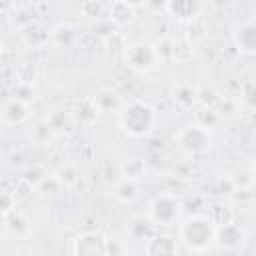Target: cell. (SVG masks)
<instances>
[{
	"label": "cell",
	"instance_id": "obj_1",
	"mask_svg": "<svg viewBox=\"0 0 256 256\" xmlns=\"http://www.w3.org/2000/svg\"><path fill=\"white\" fill-rule=\"evenodd\" d=\"M216 222L208 214H192L178 226V242L194 254H202L216 244Z\"/></svg>",
	"mask_w": 256,
	"mask_h": 256
},
{
	"label": "cell",
	"instance_id": "obj_2",
	"mask_svg": "<svg viewBox=\"0 0 256 256\" xmlns=\"http://www.w3.org/2000/svg\"><path fill=\"white\" fill-rule=\"evenodd\" d=\"M158 122L156 108L144 100H130L118 112V124L124 134L132 138H144L154 132Z\"/></svg>",
	"mask_w": 256,
	"mask_h": 256
},
{
	"label": "cell",
	"instance_id": "obj_3",
	"mask_svg": "<svg viewBox=\"0 0 256 256\" xmlns=\"http://www.w3.org/2000/svg\"><path fill=\"white\" fill-rule=\"evenodd\" d=\"M124 62L136 74H148L160 64L156 44L150 40H136L124 46Z\"/></svg>",
	"mask_w": 256,
	"mask_h": 256
},
{
	"label": "cell",
	"instance_id": "obj_4",
	"mask_svg": "<svg viewBox=\"0 0 256 256\" xmlns=\"http://www.w3.org/2000/svg\"><path fill=\"white\" fill-rule=\"evenodd\" d=\"M182 214V202L172 192H162L152 198L148 206V218L154 226H172Z\"/></svg>",
	"mask_w": 256,
	"mask_h": 256
},
{
	"label": "cell",
	"instance_id": "obj_5",
	"mask_svg": "<svg viewBox=\"0 0 256 256\" xmlns=\"http://www.w3.org/2000/svg\"><path fill=\"white\" fill-rule=\"evenodd\" d=\"M174 140L188 154H204L212 146V132L192 122V124L182 126L174 134Z\"/></svg>",
	"mask_w": 256,
	"mask_h": 256
},
{
	"label": "cell",
	"instance_id": "obj_6",
	"mask_svg": "<svg viewBox=\"0 0 256 256\" xmlns=\"http://www.w3.org/2000/svg\"><path fill=\"white\" fill-rule=\"evenodd\" d=\"M72 256H108V238L102 232H82L72 240Z\"/></svg>",
	"mask_w": 256,
	"mask_h": 256
},
{
	"label": "cell",
	"instance_id": "obj_7",
	"mask_svg": "<svg viewBox=\"0 0 256 256\" xmlns=\"http://www.w3.org/2000/svg\"><path fill=\"white\" fill-rule=\"evenodd\" d=\"M246 242V232L240 224L236 222H230V224H224V226H218L216 230V244L220 250L224 252H236L244 246Z\"/></svg>",
	"mask_w": 256,
	"mask_h": 256
},
{
	"label": "cell",
	"instance_id": "obj_8",
	"mask_svg": "<svg viewBox=\"0 0 256 256\" xmlns=\"http://www.w3.org/2000/svg\"><path fill=\"white\" fill-rule=\"evenodd\" d=\"M178 236L170 234H152L144 242V256H178Z\"/></svg>",
	"mask_w": 256,
	"mask_h": 256
},
{
	"label": "cell",
	"instance_id": "obj_9",
	"mask_svg": "<svg viewBox=\"0 0 256 256\" xmlns=\"http://www.w3.org/2000/svg\"><path fill=\"white\" fill-rule=\"evenodd\" d=\"M202 8L204 6L198 0H170V2H164V10L172 18H176L178 22H186V24H192L194 20H198Z\"/></svg>",
	"mask_w": 256,
	"mask_h": 256
},
{
	"label": "cell",
	"instance_id": "obj_10",
	"mask_svg": "<svg viewBox=\"0 0 256 256\" xmlns=\"http://www.w3.org/2000/svg\"><path fill=\"white\" fill-rule=\"evenodd\" d=\"M30 118V104L18 98H8L2 104L0 110V120L4 126H16V124H24Z\"/></svg>",
	"mask_w": 256,
	"mask_h": 256
},
{
	"label": "cell",
	"instance_id": "obj_11",
	"mask_svg": "<svg viewBox=\"0 0 256 256\" xmlns=\"http://www.w3.org/2000/svg\"><path fill=\"white\" fill-rule=\"evenodd\" d=\"M170 98L176 108L180 110H192L200 104V90L190 82H178L172 86Z\"/></svg>",
	"mask_w": 256,
	"mask_h": 256
},
{
	"label": "cell",
	"instance_id": "obj_12",
	"mask_svg": "<svg viewBox=\"0 0 256 256\" xmlns=\"http://www.w3.org/2000/svg\"><path fill=\"white\" fill-rule=\"evenodd\" d=\"M232 42L242 54H256V22L248 20L236 26L232 34Z\"/></svg>",
	"mask_w": 256,
	"mask_h": 256
},
{
	"label": "cell",
	"instance_id": "obj_13",
	"mask_svg": "<svg viewBox=\"0 0 256 256\" xmlns=\"http://www.w3.org/2000/svg\"><path fill=\"white\" fill-rule=\"evenodd\" d=\"M136 4L126 2V0H116L108 8V22L116 28H124L136 20Z\"/></svg>",
	"mask_w": 256,
	"mask_h": 256
},
{
	"label": "cell",
	"instance_id": "obj_14",
	"mask_svg": "<svg viewBox=\"0 0 256 256\" xmlns=\"http://www.w3.org/2000/svg\"><path fill=\"white\" fill-rule=\"evenodd\" d=\"M92 100H94V104L98 106L100 114L120 112L122 106L126 104V102H122L120 94H118L116 90H112V88H100V90H96L94 96H92Z\"/></svg>",
	"mask_w": 256,
	"mask_h": 256
},
{
	"label": "cell",
	"instance_id": "obj_15",
	"mask_svg": "<svg viewBox=\"0 0 256 256\" xmlns=\"http://www.w3.org/2000/svg\"><path fill=\"white\" fill-rule=\"evenodd\" d=\"M22 42L28 48H44L48 42H52L50 30L44 28L42 24H38V22H28L22 28Z\"/></svg>",
	"mask_w": 256,
	"mask_h": 256
},
{
	"label": "cell",
	"instance_id": "obj_16",
	"mask_svg": "<svg viewBox=\"0 0 256 256\" xmlns=\"http://www.w3.org/2000/svg\"><path fill=\"white\" fill-rule=\"evenodd\" d=\"M154 224H152V220L146 216H132L128 222H126V234H128V238L130 240H140V242H146L152 234H156L154 232Z\"/></svg>",
	"mask_w": 256,
	"mask_h": 256
},
{
	"label": "cell",
	"instance_id": "obj_17",
	"mask_svg": "<svg viewBox=\"0 0 256 256\" xmlns=\"http://www.w3.org/2000/svg\"><path fill=\"white\" fill-rule=\"evenodd\" d=\"M4 228L8 234H12L14 238H24L30 234V224L24 218V214L20 210H10L8 214H4Z\"/></svg>",
	"mask_w": 256,
	"mask_h": 256
},
{
	"label": "cell",
	"instance_id": "obj_18",
	"mask_svg": "<svg viewBox=\"0 0 256 256\" xmlns=\"http://www.w3.org/2000/svg\"><path fill=\"white\" fill-rule=\"evenodd\" d=\"M114 198L122 204H134L140 196V186H138V180H132V178H122L120 182L114 184Z\"/></svg>",
	"mask_w": 256,
	"mask_h": 256
},
{
	"label": "cell",
	"instance_id": "obj_19",
	"mask_svg": "<svg viewBox=\"0 0 256 256\" xmlns=\"http://www.w3.org/2000/svg\"><path fill=\"white\" fill-rule=\"evenodd\" d=\"M76 28L70 24H58L54 28H50V38L54 44L62 46V48H70L76 42Z\"/></svg>",
	"mask_w": 256,
	"mask_h": 256
},
{
	"label": "cell",
	"instance_id": "obj_20",
	"mask_svg": "<svg viewBox=\"0 0 256 256\" xmlns=\"http://www.w3.org/2000/svg\"><path fill=\"white\" fill-rule=\"evenodd\" d=\"M220 122H222V120H220V116L216 114L214 106H198V108L194 110V124H198V126H202V128H206V130H210V132H212Z\"/></svg>",
	"mask_w": 256,
	"mask_h": 256
},
{
	"label": "cell",
	"instance_id": "obj_21",
	"mask_svg": "<svg viewBox=\"0 0 256 256\" xmlns=\"http://www.w3.org/2000/svg\"><path fill=\"white\" fill-rule=\"evenodd\" d=\"M98 114H100V110H98V106L94 104L92 96H90V98H84V100L78 102V106H76V118H78L82 124H92V122L98 118Z\"/></svg>",
	"mask_w": 256,
	"mask_h": 256
},
{
	"label": "cell",
	"instance_id": "obj_22",
	"mask_svg": "<svg viewBox=\"0 0 256 256\" xmlns=\"http://www.w3.org/2000/svg\"><path fill=\"white\" fill-rule=\"evenodd\" d=\"M120 170H122V176L124 178H132V180H140V176H144V160L142 158H130V160H124L120 164Z\"/></svg>",
	"mask_w": 256,
	"mask_h": 256
},
{
	"label": "cell",
	"instance_id": "obj_23",
	"mask_svg": "<svg viewBox=\"0 0 256 256\" xmlns=\"http://www.w3.org/2000/svg\"><path fill=\"white\" fill-rule=\"evenodd\" d=\"M62 188H64V186H62V182L58 180L56 174H46V176L40 180V184L36 186V192H40L42 196H54V194H58Z\"/></svg>",
	"mask_w": 256,
	"mask_h": 256
},
{
	"label": "cell",
	"instance_id": "obj_24",
	"mask_svg": "<svg viewBox=\"0 0 256 256\" xmlns=\"http://www.w3.org/2000/svg\"><path fill=\"white\" fill-rule=\"evenodd\" d=\"M192 50H194V44H192L186 36L174 38V60H176V62H186V60H190Z\"/></svg>",
	"mask_w": 256,
	"mask_h": 256
},
{
	"label": "cell",
	"instance_id": "obj_25",
	"mask_svg": "<svg viewBox=\"0 0 256 256\" xmlns=\"http://www.w3.org/2000/svg\"><path fill=\"white\" fill-rule=\"evenodd\" d=\"M214 110L220 116V120H230L238 114V102L232 98H218V102L214 104Z\"/></svg>",
	"mask_w": 256,
	"mask_h": 256
},
{
	"label": "cell",
	"instance_id": "obj_26",
	"mask_svg": "<svg viewBox=\"0 0 256 256\" xmlns=\"http://www.w3.org/2000/svg\"><path fill=\"white\" fill-rule=\"evenodd\" d=\"M54 174L58 176V180L62 182L64 188H70V186H74V184L80 180V172H78V168H76L74 164H64V166H60Z\"/></svg>",
	"mask_w": 256,
	"mask_h": 256
},
{
	"label": "cell",
	"instance_id": "obj_27",
	"mask_svg": "<svg viewBox=\"0 0 256 256\" xmlns=\"http://www.w3.org/2000/svg\"><path fill=\"white\" fill-rule=\"evenodd\" d=\"M208 216L216 222V226H224V224L234 222V210L230 206H224V204H214Z\"/></svg>",
	"mask_w": 256,
	"mask_h": 256
},
{
	"label": "cell",
	"instance_id": "obj_28",
	"mask_svg": "<svg viewBox=\"0 0 256 256\" xmlns=\"http://www.w3.org/2000/svg\"><path fill=\"white\" fill-rule=\"evenodd\" d=\"M52 136H54V128L50 126L48 120H40V122H36L34 130H32V138H34V142L44 144V142L52 140Z\"/></svg>",
	"mask_w": 256,
	"mask_h": 256
},
{
	"label": "cell",
	"instance_id": "obj_29",
	"mask_svg": "<svg viewBox=\"0 0 256 256\" xmlns=\"http://www.w3.org/2000/svg\"><path fill=\"white\" fill-rule=\"evenodd\" d=\"M156 44V50H158V58L160 62H170L174 60V38H162Z\"/></svg>",
	"mask_w": 256,
	"mask_h": 256
},
{
	"label": "cell",
	"instance_id": "obj_30",
	"mask_svg": "<svg viewBox=\"0 0 256 256\" xmlns=\"http://www.w3.org/2000/svg\"><path fill=\"white\" fill-rule=\"evenodd\" d=\"M102 178H104V182H108V184H116V182H120L124 176H122V170H120V164H116V166H110V164H106V168L102 170Z\"/></svg>",
	"mask_w": 256,
	"mask_h": 256
},
{
	"label": "cell",
	"instance_id": "obj_31",
	"mask_svg": "<svg viewBox=\"0 0 256 256\" xmlns=\"http://www.w3.org/2000/svg\"><path fill=\"white\" fill-rule=\"evenodd\" d=\"M14 98L24 100V102L30 104V100H34V88H32V84H18L14 88Z\"/></svg>",
	"mask_w": 256,
	"mask_h": 256
},
{
	"label": "cell",
	"instance_id": "obj_32",
	"mask_svg": "<svg viewBox=\"0 0 256 256\" xmlns=\"http://www.w3.org/2000/svg\"><path fill=\"white\" fill-rule=\"evenodd\" d=\"M236 192V182L232 176H224L218 180V194L222 196H232Z\"/></svg>",
	"mask_w": 256,
	"mask_h": 256
},
{
	"label": "cell",
	"instance_id": "obj_33",
	"mask_svg": "<svg viewBox=\"0 0 256 256\" xmlns=\"http://www.w3.org/2000/svg\"><path fill=\"white\" fill-rule=\"evenodd\" d=\"M126 244L120 238H108V256H126Z\"/></svg>",
	"mask_w": 256,
	"mask_h": 256
},
{
	"label": "cell",
	"instance_id": "obj_34",
	"mask_svg": "<svg viewBox=\"0 0 256 256\" xmlns=\"http://www.w3.org/2000/svg\"><path fill=\"white\" fill-rule=\"evenodd\" d=\"M80 10H82V14H84V16H90V18H98V16L102 14L104 6H102L100 2H84V4L80 6Z\"/></svg>",
	"mask_w": 256,
	"mask_h": 256
},
{
	"label": "cell",
	"instance_id": "obj_35",
	"mask_svg": "<svg viewBox=\"0 0 256 256\" xmlns=\"http://www.w3.org/2000/svg\"><path fill=\"white\" fill-rule=\"evenodd\" d=\"M46 174H48V172H46L44 168H34V170H28V172H26L24 180H26L30 186H34V188H36V186L40 184V180H42Z\"/></svg>",
	"mask_w": 256,
	"mask_h": 256
},
{
	"label": "cell",
	"instance_id": "obj_36",
	"mask_svg": "<svg viewBox=\"0 0 256 256\" xmlns=\"http://www.w3.org/2000/svg\"><path fill=\"white\" fill-rule=\"evenodd\" d=\"M242 100H244L250 108H256V84H254V82L248 84V86L244 88V92H242Z\"/></svg>",
	"mask_w": 256,
	"mask_h": 256
},
{
	"label": "cell",
	"instance_id": "obj_37",
	"mask_svg": "<svg viewBox=\"0 0 256 256\" xmlns=\"http://www.w3.org/2000/svg\"><path fill=\"white\" fill-rule=\"evenodd\" d=\"M252 174H254V178H256V158H254V162H252Z\"/></svg>",
	"mask_w": 256,
	"mask_h": 256
}]
</instances>
